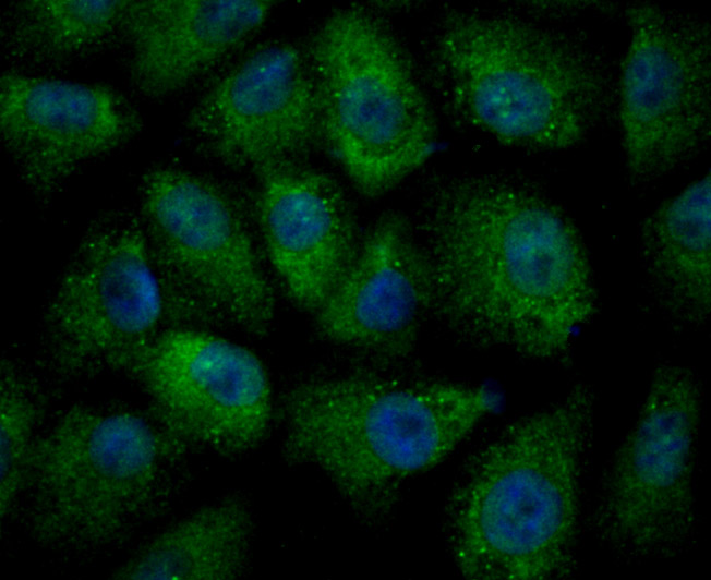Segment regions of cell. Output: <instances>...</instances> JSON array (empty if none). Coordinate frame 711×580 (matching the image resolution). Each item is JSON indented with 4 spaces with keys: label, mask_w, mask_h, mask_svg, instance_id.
Returning a JSON list of instances; mask_svg holds the SVG:
<instances>
[{
    "label": "cell",
    "mask_w": 711,
    "mask_h": 580,
    "mask_svg": "<svg viewBox=\"0 0 711 580\" xmlns=\"http://www.w3.org/2000/svg\"><path fill=\"white\" fill-rule=\"evenodd\" d=\"M415 231L433 315L458 341L570 359L598 292L581 234L544 189L508 173L438 176L420 196Z\"/></svg>",
    "instance_id": "1"
},
{
    "label": "cell",
    "mask_w": 711,
    "mask_h": 580,
    "mask_svg": "<svg viewBox=\"0 0 711 580\" xmlns=\"http://www.w3.org/2000/svg\"><path fill=\"white\" fill-rule=\"evenodd\" d=\"M421 68L450 120L510 147L575 148L616 109L617 74L588 33L513 11L439 12Z\"/></svg>",
    "instance_id": "2"
},
{
    "label": "cell",
    "mask_w": 711,
    "mask_h": 580,
    "mask_svg": "<svg viewBox=\"0 0 711 580\" xmlns=\"http://www.w3.org/2000/svg\"><path fill=\"white\" fill-rule=\"evenodd\" d=\"M594 407L592 388L576 383L468 455L444 513L448 551L465 578L550 580L576 573Z\"/></svg>",
    "instance_id": "3"
},
{
    "label": "cell",
    "mask_w": 711,
    "mask_h": 580,
    "mask_svg": "<svg viewBox=\"0 0 711 580\" xmlns=\"http://www.w3.org/2000/svg\"><path fill=\"white\" fill-rule=\"evenodd\" d=\"M485 386L356 367L285 394L284 455L320 469L363 524L384 525L407 483L442 462L499 406Z\"/></svg>",
    "instance_id": "4"
},
{
    "label": "cell",
    "mask_w": 711,
    "mask_h": 580,
    "mask_svg": "<svg viewBox=\"0 0 711 580\" xmlns=\"http://www.w3.org/2000/svg\"><path fill=\"white\" fill-rule=\"evenodd\" d=\"M190 450L149 408L75 403L40 431L13 519L59 564L104 558L173 506Z\"/></svg>",
    "instance_id": "5"
},
{
    "label": "cell",
    "mask_w": 711,
    "mask_h": 580,
    "mask_svg": "<svg viewBox=\"0 0 711 580\" xmlns=\"http://www.w3.org/2000/svg\"><path fill=\"white\" fill-rule=\"evenodd\" d=\"M308 58L322 142L366 197L390 191L431 156L436 122L411 61L369 9L340 8L315 29Z\"/></svg>",
    "instance_id": "6"
},
{
    "label": "cell",
    "mask_w": 711,
    "mask_h": 580,
    "mask_svg": "<svg viewBox=\"0 0 711 580\" xmlns=\"http://www.w3.org/2000/svg\"><path fill=\"white\" fill-rule=\"evenodd\" d=\"M173 326L228 327L262 337L275 299L240 201L208 177L156 165L141 178L138 209Z\"/></svg>",
    "instance_id": "7"
},
{
    "label": "cell",
    "mask_w": 711,
    "mask_h": 580,
    "mask_svg": "<svg viewBox=\"0 0 711 580\" xmlns=\"http://www.w3.org/2000/svg\"><path fill=\"white\" fill-rule=\"evenodd\" d=\"M702 398L691 370L664 362L653 371L635 423L599 478L587 521L616 560L675 558L696 546Z\"/></svg>",
    "instance_id": "8"
},
{
    "label": "cell",
    "mask_w": 711,
    "mask_h": 580,
    "mask_svg": "<svg viewBox=\"0 0 711 580\" xmlns=\"http://www.w3.org/2000/svg\"><path fill=\"white\" fill-rule=\"evenodd\" d=\"M166 319L136 212L111 209L84 230L41 314L39 371L57 385L121 372Z\"/></svg>",
    "instance_id": "9"
},
{
    "label": "cell",
    "mask_w": 711,
    "mask_h": 580,
    "mask_svg": "<svg viewBox=\"0 0 711 580\" xmlns=\"http://www.w3.org/2000/svg\"><path fill=\"white\" fill-rule=\"evenodd\" d=\"M630 41L617 73L626 174L648 188L695 160L711 136V27L648 2L624 10Z\"/></svg>",
    "instance_id": "10"
},
{
    "label": "cell",
    "mask_w": 711,
    "mask_h": 580,
    "mask_svg": "<svg viewBox=\"0 0 711 580\" xmlns=\"http://www.w3.org/2000/svg\"><path fill=\"white\" fill-rule=\"evenodd\" d=\"M122 373L143 390L158 420L191 449L241 456L269 432L270 386L260 359L205 328L159 331Z\"/></svg>",
    "instance_id": "11"
},
{
    "label": "cell",
    "mask_w": 711,
    "mask_h": 580,
    "mask_svg": "<svg viewBox=\"0 0 711 580\" xmlns=\"http://www.w3.org/2000/svg\"><path fill=\"white\" fill-rule=\"evenodd\" d=\"M185 129L200 152L229 167L301 159L322 142L308 55L286 40L254 47L205 89Z\"/></svg>",
    "instance_id": "12"
},
{
    "label": "cell",
    "mask_w": 711,
    "mask_h": 580,
    "mask_svg": "<svg viewBox=\"0 0 711 580\" xmlns=\"http://www.w3.org/2000/svg\"><path fill=\"white\" fill-rule=\"evenodd\" d=\"M142 120L118 89L5 72L1 141L26 190L48 202L80 169L133 140Z\"/></svg>",
    "instance_id": "13"
},
{
    "label": "cell",
    "mask_w": 711,
    "mask_h": 580,
    "mask_svg": "<svg viewBox=\"0 0 711 580\" xmlns=\"http://www.w3.org/2000/svg\"><path fill=\"white\" fill-rule=\"evenodd\" d=\"M433 301L430 263L417 231L389 212L361 238L349 267L314 313L316 329L336 347L395 364L414 352Z\"/></svg>",
    "instance_id": "14"
},
{
    "label": "cell",
    "mask_w": 711,
    "mask_h": 580,
    "mask_svg": "<svg viewBox=\"0 0 711 580\" xmlns=\"http://www.w3.org/2000/svg\"><path fill=\"white\" fill-rule=\"evenodd\" d=\"M254 172L256 221L268 261L289 299L315 313L358 251L352 206L334 178L301 159Z\"/></svg>",
    "instance_id": "15"
},
{
    "label": "cell",
    "mask_w": 711,
    "mask_h": 580,
    "mask_svg": "<svg viewBox=\"0 0 711 580\" xmlns=\"http://www.w3.org/2000/svg\"><path fill=\"white\" fill-rule=\"evenodd\" d=\"M272 1H129L119 41L129 80L142 96L189 87L267 21Z\"/></svg>",
    "instance_id": "16"
},
{
    "label": "cell",
    "mask_w": 711,
    "mask_h": 580,
    "mask_svg": "<svg viewBox=\"0 0 711 580\" xmlns=\"http://www.w3.org/2000/svg\"><path fill=\"white\" fill-rule=\"evenodd\" d=\"M637 243L653 312L678 331L703 328L711 314L710 171L649 214Z\"/></svg>",
    "instance_id": "17"
},
{
    "label": "cell",
    "mask_w": 711,
    "mask_h": 580,
    "mask_svg": "<svg viewBox=\"0 0 711 580\" xmlns=\"http://www.w3.org/2000/svg\"><path fill=\"white\" fill-rule=\"evenodd\" d=\"M255 520L250 498L230 493L141 545L110 575L117 580H233L246 576Z\"/></svg>",
    "instance_id": "18"
},
{
    "label": "cell",
    "mask_w": 711,
    "mask_h": 580,
    "mask_svg": "<svg viewBox=\"0 0 711 580\" xmlns=\"http://www.w3.org/2000/svg\"><path fill=\"white\" fill-rule=\"evenodd\" d=\"M129 1L25 0L2 13L8 61L29 70L60 69L119 40Z\"/></svg>",
    "instance_id": "19"
},
{
    "label": "cell",
    "mask_w": 711,
    "mask_h": 580,
    "mask_svg": "<svg viewBox=\"0 0 711 580\" xmlns=\"http://www.w3.org/2000/svg\"><path fill=\"white\" fill-rule=\"evenodd\" d=\"M35 372L7 355L0 367L1 521L13 519L27 463L43 430L46 391Z\"/></svg>",
    "instance_id": "20"
}]
</instances>
